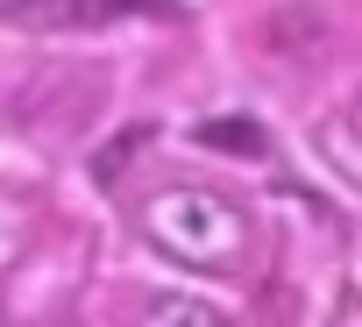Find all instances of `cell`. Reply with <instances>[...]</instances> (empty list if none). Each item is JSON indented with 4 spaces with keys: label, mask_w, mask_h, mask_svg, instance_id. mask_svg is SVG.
Listing matches in <instances>:
<instances>
[{
    "label": "cell",
    "mask_w": 362,
    "mask_h": 327,
    "mask_svg": "<svg viewBox=\"0 0 362 327\" xmlns=\"http://www.w3.org/2000/svg\"><path fill=\"white\" fill-rule=\"evenodd\" d=\"M142 235L170 256V263H192V270H242L249 263V214L228 200V193H206V185H163L142 200Z\"/></svg>",
    "instance_id": "1"
},
{
    "label": "cell",
    "mask_w": 362,
    "mask_h": 327,
    "mask_svg": "<svg viewBox=\"0 0 362 327\" xmlns=\"http://www.w3.org/2000/svg\"><path fill=\"white\" fill-rule=\"evenodd\" d=\"M135 15H170V0H15L8 22L36 36H100Z\"/></svg>",
    "instance_id": "2"
},
{
    "label": "cell",
    "mask_w": 362,
    "mask_h": 327,
    "mask_svg": "<svg viewBox=\"0 0 362 327\" xmlns=\"http://www.w3.org/2000/svg\"><path fill=\"white\" fill-rule=\"evenodd\" d=\"M135 327H228V313L206 306V299H192V292H156Z\"/></svg>",
    "instance_id": "3"
}]
</instances>
